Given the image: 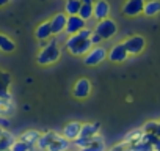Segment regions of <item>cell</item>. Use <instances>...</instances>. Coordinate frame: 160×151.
I'll return each instance as SVG.
<instances>
[{
  "label": "cell",
  "mask_w": 160,
  "mask_h": 151,
  "mask_svg": "<svg viewBox=\"0 0 160 151\" xmlns=\"http://www.w3.org/2000/svg\"><path fill=\"white\" fill-rule=\"evenodd\" d=\"M110 151H127V145L124 143V142H121V143H118V145H115Z\"/></svg>",
  "instance_id": "obj_31"
},
{
  "label": "cell",
  "mask_w": 160,
  "mask_h": 151,
  "mask_svg": "<svg viewBox=\"0 0 160 151\" xmlns=\"http://www.w3.org/2000/svg\"><path fill=\"white\" fill-rule=\"evenodd\" d=\"M66 22H68V14H66V13H57V14L50 19V27H52L53 36L64 32Z\"/></svg>",
  "instance_id": "obj_12"
},
{
  "label": "cell",
  "mask_w": 160,
  "mask_h": 151,
  "mask_svg": "<svg viewBox=\"0 0 160 151\" xmlns=\"http://www.w3.org/2000/svg\"><path fill=\"white\" fill-rule=\"evenodd\" d=\"M143 132H144V134H152V135L160 137V123H158V121H148V123H144Z\"/></svg>",
  "instance_id": "obj_27"
},
{
  "label": "cell",
  "mask_w": 160,
  "mask_h": 151,
  "mask_svg": "<svg viewBox=\"0 0 160 151\" xmlns=\"http://www.w3.org/2000/svg\"><path fill=\"white\" fill-rule=\"evenodd\" d=\"M64 47L69 50V54H72L75 57H85L88 54V50H91L93 44H91L90 38H83L77 33V35H71L66 38Z\"/></svg>",
  "instance_id": "obj_1"
},
{
  "label": "cell",
  "mask_w": 160,
  "mask_h": 151,
  "mask_svg": "<svg viewBox=\"0 0 160 151\" xmlns=\"http://www.w3.org/2000/svg\"><path fill=\"white\" fill-rule=\"evenodd\" d=\"M18 138L7 129L2 135V138H0V151H10V148L13 146V143L16 142Z\"/></svg>",
  "instance_id": "obj_22"
},
{
  "label": "cell",
  "mask_w": 160,
  "mask_h": 151,
  "mask_svg": "<svg viewBox=\"0 0 160 151\" xmlns=\"http://www.w3.org/2000/svg\"><path fill=\"white\" fill-rule=\"evenodd\" d=\"M93 5H94V0H82V7H80L78 16L88 21L93 18Z\"/></svg>",
  "instance_id": "obj_20"
},
{
  "label": "cell",
  "mask_w": 160,
  "mask_h": 151,
  "mask_svg": "<svg viewBox=\"0 0 160 151\" xmlns=\"http://www.w3.org/2000/svg\"><path fill=\"white\" fill-rule=\"evenodd\" d=\"M90 39H91V44H93V46H99V44H101V41H102V38H101L98 33H94V32H93V35H91V38H90Z\"/></svg>",
  "instance_id": "obj_29"
},
{
  "label": "cell",
  "mask_w": 160,
  "mask_h": 151,
  "mask_svg": "<svg viewBox=\"0 0 160 151\" xmlns=\"http://www.w3.org/2000/svg\"><path fill=\"white\" fill-rule=\"evenodd\" d=\"M158 123H160V121H158Z\"/></svg>",
  "instance_id": "obj_36"
},
{
  "label": "cell",
  "mask_w": 160,
  "mask_h": 151,
  "mask_svg": "<svg viewBox=\"0 0 160 151\" xmlns=\"http://www.w3.org/2000/svg\"><path fill=\"white\" fill-rule=\"evenodd\" d=\"M108 14H110V3L107 0H96L93 5V18L99 22L107 19Z\"/></svg>",
  "instance_id": "obj_11"
},
{
  "label": "cell",
  "mask_w": 160,
  "mask_h": 151,
  "mask_svg": "<svg viewBox=\"0 0 160 151\" xmlns=\"http://www.w3.org/2000/svg\"><path fill=\"white\" fill-rule=\"evenodd\" d=\"M143 8H144V0H127L122 7V14L135 18L143 13Z\"/></svg>",
  "instance_id": "obj_10"
},
{
  "label": "cell",
  "mask_w": 160,
  "mask_h": 151,
  "mask_svg": "<svg viewBox=\"0 0 160 151\" xmlns=\"http://www.w3.org/2000/svg\"><path fill=\"white\" fill-rule=\"evenodd\" d=\"M14 49H16L14 41H13L10 36H7V35H3V33H0V50L10 54V52H13Z\"/></svg>",
  "instance_id": "obj_24"
},
{
  "label": "cell",
  "mask_w": 160,
  "mask_h": 151,
  "mask_svg": "<svg viewBox=\"0 0 160 151\" xmlns=\"http://www.w3.org/2000/svg\"><path fill=\"white\" fill-rule=\"evenodd\" d=\"M87 27V21L82 19L78 14L75 16H68V22H66V27H64V33L66 35H77L80 30H83Z\"/></svg>",
  "instance_id": "obj_7"
},
{
  "label": "cell",
  "mask_w": 160,
  "mask_h": 151,
  "mask_svg": "<svg viewBox=\"0 0 160 151\" xmlns=\"http://www.w3.org/2000/svg\"><path fill=\"white\" fill-rule=\"evenodd\" d=\"M80 129H82V123H78V121H71V123H68V124L63 128L61 135H63L64 138H68L69 142H74L75 138H78Z\"/></svg>",
  "instance_id": "obj_13"
},
{
  "label": "cell",
  "mask_w": 160,
  "mask_h": 151,
  "mask_svg": "<svg viewBox=\"0 0 160 151\" xmlns=\"http://www.w3.org/2000/svg\"><path fill=\"white\" fill-rule=\"evenodd\" d=\"M90 93H91V82L87 77L78 79L74 84V88H72L74 98H77V99H87L90 96Z\"/></svg>",
  "instance_id": "obj_6"
},
{
  "label": "cell",
  "mask_w": 160,
  "mask_h": 151,
  "mask_svg": "<svg viewBox=\"0 0 160 151\" xmlns=\"http://www.w3.org/2000/svg\"><path fill=\"white\" fill-rule=\"evenodd\" d=\"M35 36L38 41H49L52 39L53 33H52V27H50V21H46V22H41L38 25V29L35 30Z\"/></svg>",
  "instance_id": "obj_15"
},
{
  "label": "cell",
  "mask_w": 160,
  "mask_h": 151,
  "mask_svg": "<svg viewBox=\"0 0 160 151\" xmlns=\"http://www.w3.org/2000/svg\"><path fill=\"white\" fill-rule=\"evenodd\" d=\"M80 151H105V142H104V138L98 134V135H94V137H90L87 146L82 148Z\"/></svg>",
  "instance_id": "obj_16"
},
{
  "label": "cell",
  "mask_w": 160,
  "mask_h": 151,
  "mask_svg": "<svg viewBox=\"0 0 160 151\" xmlns=\"http://www.w3.org/2000/svg\"><path fill=\"white\" fill-rule=\"evenodd\" d=\"M143 13L146 16H149V18L158 14L160 13V0H148V2H144Z\"/></svg>",
  "instance_id": "obj_21"
},
{
  "label": "cell",
  "mask_w": 160,
  "mask_h": 151,
  "mask_svg": "<svg viewBox=\"0 0 160 151\" xmlns=\"http://www.w3.org/2000/svg\"><path fill=\"white\" fill-rule=\"evenodd\" d=\"M11 2V0H0V8H3V7H7L8 3Z\"/></svg>",
  "instance_id": "obj_34"
},
{
  "label": "cell",
  "mask_w": 160,
  "mask_h": 151,
  "mask_svg": "<svg viewBox=\"0 0 160 151\" xmlns=\"http://www.w3.org/2000/svg\"><path fill=\"white\" fill-rule=\"evenodd\" d=\"M127 57H129V52H127L124 43L115 44V46L108 50V55H107V58H108L112 63H122V61L127 60Z\"/></svg>",
  "instance_id": "obj_8"
},
{
  "label": "cell",
  "mask_w": 160,
  "mask_h": 151,
  "mask_svg": "<svg viewBox=\"0 0 160 151\" xmlns=\"http://www.w3.org/2000/svg\"><path fill=\"white\" fill-rule=\"evenodd\" d=\"M39 137H41V132H39V131H36V129H28V131L22 132L18 138H19V140H22V142H25V143H28L30 146L36 148Z\"/></svg>",
  "instance_id": "obj_17"
},
{
  "label": "cell",
  "mask_w": 160,
  "mask_h": 151,
  "mask_svg": "<svg viewBox=\"0 0 160 151\" xmlns=\"http://www.w3.org/2000/svg\"><path fill=\"white\" fill-rule=\"evenodd\" d=\"M0 128H3V129L10 128V120L7 117H0Z\"/></svg>",
  "instance_id": "obj_32"
},
{
  "label": "cell",
  "mask_w": 160,
  "mask_h": 151,
  "mask_svg": "<svg viewBox=\"0 0 160 151\" xmlns=\"http://www.w3.org/2000/svg\"><path fill=\"white\" fill-rule=\"evenodd\" d=\"M7 129H3V128H0V138H2V135H3V132H5Z\"/></svg>",
  "instance_id": "obj_35"
},
{
  "label": "cell",
  "mask_w": 160,
  "mask_h": 151,
  "mask_svg": "<svg viewBox=\"0 0 160 151\" xmlns=\"http://www.w3.org/2000/svg\"><path fill=\"white\" fill-rule=\"evenodd\" d=\"M107 55L108 52L104 46H93L91 50H88V54L83 57V63L87 66H98L107 58Z\"/></svg>",
  "instance_id": "obj_4"
},
{
  "label": "cell",
  "mask_w": 160,
  "mask_h": 151,
  "mask_svg": "<svg viewBox=\"0 0 160 151\" xmlns=\"http://www.w3.org/2000/svg\"><path fill=\"white\" fill-rule=\"evenodd\" d=\"M78 35H80V36H83V38H91L93 30H91V29H88V27H85L83 30H80V32H78Z\"/></svg>",
  "instance_id": "obj_30"
},
{
  "label": "cell",
  "mask_w": 160,
  "mask_h": 151,
  "mask_svg": "<svg viewBox=\"0 0 160 151\" xmlns=\"http://www.w3.org/2000/svg\"><path fill=\"white\" fill-rule=\"evenodd\" d=\"M57 135H58V132H55V131H47V132L41 134V137H39V140H38L36 148H38L39 151H46V149H47V146L50 145V142H52Z\"/></svg>",
  "instance_id": "obj_19"
},
{
  "label": "cell",
  "mask_w": 160,
  "mask_h": 151,
  "mask_svg": "<svg viewBox=\"0 0 160 151\" xmlns=\"http://www.w3.org/2000/svg\"><path fill=\"white\" fill-rule=\"evenodd\" d=\"M61 55V49L57 43V38H52L42 49H39V54L36 57V61L39 65H50L55 63Z\"/></svg>",
  "instance_id": "obj_2"
},
{
  "label": "cell",
  "mask_w": 160,
  "mask_h": 151,
  "mask_svg": "<svg viewBox=\"0 0 160 151\" xmlns=\"http://www.w3.org/2000/svg\"><path fill=\"white\" fill-rule=\"evenodd\" d=\"M99 131H101L99 123H82V129H80L78 137H94L99 134Z\"/></svg>",
  "instance_id": "obj_18"
},
{
  "label": "cell",
  "mask_w": 160,
  "mask_h": 151,
  "mask_svg": "<svg viewBox=\"0 0 160 151\" xmlns=\"http://www.w3.org/2000/svg\"><path fill=\"white\" fill-rule=\"evenodd\" d=\"M124 46H126L129 55H138V54L144 49L146 41H144V38H143L141 35H132V36H129V38L124 41Z\"/></svg>",
  "instance_id": "obj_5"
},
{
  "label": "cell",
  "mask_w": 160,
  "mask_h": 151,
  "mask_svg": "<svg viewBox=\"0 0 160 151\" xmlns=\"http://www.w3.org/2000/svg\"><path fill=\"white\" fill-rule=\"evenodd\" d=\"M141 137H143V129H135V131H130L126 137H124V143L129 146V145H133V143H137V142H140L141 140Z\"/></svg>",
  "instance_id": "obj_26"
},
{
  "label": "cell",
  "mask_w": 160,
  "mask_h": 151,
  "mask_svg": "<svg viewBox=\"0 0 160 151\" xmlns=\"http://www.w3.org/2000/svg\"><path fill=\"white\" fill-rule=\"evenodd\" d=\"M152 146H154V151H160V137L157 138V142H155Z\"/></svg>",
  "instance_id": "obj_33"
},
{
  "label": "cell",
  "mask_w": 160,
  "mask_h": 151,
  "mask_svg": "<svg viewBox=\"0 0 160 151\" xmlns=\"http://www.w3.org/2000/svg\"><path fill=\"white\" fill-rule=\"evenodd\" d=\"M14 112L13 99H0V117H8Z\"/></svg>",
  "instance_id": "obj_25"
},
{
  "label": "cell",
  "mask_w": 160,
  "mask_h": 151,
  "mask_svg": "<svg viewBox=\"0 0 160 151\" xmlns=\"http://www.w3.org/2000/svg\"><path fill=\"white\" fill-rule=\"evenodd\" d=\"M10 151H35V148L30 146L28 143H25V142H22V140L18 138V140L13 143V146L10 148Z\"/></svg>",
  "instance_id": "obj_28"
},
{
  "label": "cell",
  "mask_w": 160,
  "mask_h": 151,
  "mask_svg": "<svg viewBox=\"0 0 160 151\" xmlns=\"http://www.w3.org/2000/svg\"><path fill=\"white\" fill-rule=\"evenodd\" d=\"M93 32L98 33L102 39H110V38H113L118 33V25H116V22L113 19L107 18L104 21H99L96 24V27H94Z\"/></svg>",
  "instance_id": "obj_3"
},
{
  "label": "cell",
  "mask_w": 160,
  "mask_h": 151,
  "mask_svg": "<svg viewBox=\"0 0 160 151\" xmlns=\"http://www.w3.org/2000/svg\"><path fill=\"white\" fill-rule=\"evenodd\" d=\"M13 82L11 74L0 69V99H13L10 93V85Z\"/></svg>",
  "instance_id": "obj_9"
},
{
  "label": "cell",
  "mask_w": 160,
  "mask_h": 151,
  "mask_svg": "<svg viewBox=\"0 0 160 151\" xmlns=\"http://www.w3.org/2000/svg\"><path fill=\"white\" fill-rule=\"evenodd\" d=\"M71 145H72V142H69V140L64 138L61 134H58V135L50 142V145L47 146L46 151H69Z\"/></svg>",
  "instance_id": "obj_14"
},
{
  "label": "cell",
  "mask_w": 160,
  "mask_h": 151,
  "mask_svg": "<svg viewBox=\"0 0 160 151\" xmlns=\"http://www.w3.org/2000/svg\"><path fill=\"white\" fill-rule=\"evenodd\" d=\"M82 7V0H66L64 2V13L68 16H75L80 11Z\"/></svg>",
  "instance_id": "obj_23"
}]
</instances>
